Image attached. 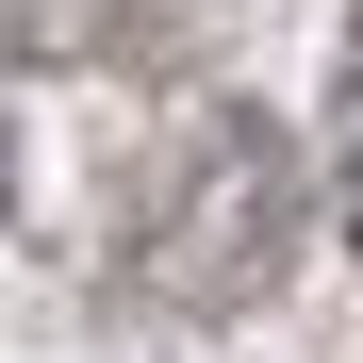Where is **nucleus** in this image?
<instances>
[{
    "label": "nucleus",
    "mask_w": 363,
    "mask_h": 363,
    "mask_svg": "<svg viewBox=\"0 0 363 363\" xmlns=\"http://www.w3.org/2000/svg\"><path fill=\"white\" fill-rule=\"evenodd\" d=\"M0 199H17V116H0Z\"/></svg>",
    "instance_id": "3"
},
{
    "label": "nucleus",
    "mask_w": 363,
    "mask_h": 363,
    "mask_svg": "<svg viewBox=\"0 0 363 363\" xmlns=\"http://www.w3.org/2000/svg\"><path fill=\"white\" fill-rule=\"evenodd\" d=\"M281 248V133L264 116H199V149L165 182V231H149V281L165 297H248Z\"/></svg>",
    "instance_id": "1"
},
{
    "label": "nucleus",
    "mask_w": 363,
    "mask_h": 363,
    "mask_svg": "<svg viewBox=\"0 0 363 363\" xmlns=\"http://www.w3.org/2000/svg\"><path fill=\"white\" fill-rule=\"evenodd\" d=\"M330 182H347V231H363V83H347V116H330Z\"/></svg>",
    "instance_id": "2"
}]
</instances>
